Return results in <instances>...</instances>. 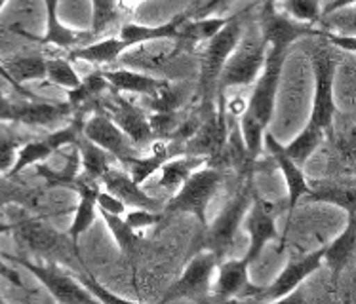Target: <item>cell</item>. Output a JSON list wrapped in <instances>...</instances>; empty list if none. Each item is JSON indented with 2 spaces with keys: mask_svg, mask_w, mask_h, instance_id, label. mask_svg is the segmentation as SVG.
<instances>
[{
  "mask_svg": "<svg viewBox=\"0 0 356 304\" xmlns=\"http://www.w3.org/2000/svg\"><path fill=\"white\" fill-rule=\"evenodd\" d=\"M267 50L269 46L263 40L261 31L257 29L252 33L244 31L240 42L231 51V56L227 58L225 65L219 73L218 86H216V92H219V99L223 97L227 87L254 84L255 78L261 73Z\"/></svg>",
  "mask_w": 356,
  "mask_h": 304,
  "instance_id": "obj_1",
  "label": "cell"
},
{
  "mask_svg": "<svg viewBox=\"0 0 356 304\" xmlns=\"http://www.w3.org/2000/svg\"><path fill=\"white\" fill-rule=\"evenodd\" d=\"M223 183V175L219 174L213 167H200L181 183V187L177 189L168 203L162 208L164 215H177V213H191L195 215L197 221L206 228L208 225V205L211 198Z\"/></svg>",
  "mask_w": 356,
  "mask_h": 304,
  "instance_id": "obj_2",
  "label": "cell"
},
{
  "mask_svg": "<svg viewBox=\"0 0 356 304\" xmlns=\"http://www.w3.org/2000/svg\"><path fill=\"white\" fill-rule=\"evenodd\" d=\"M254 192V183L250 177L242 183L238 192L227 202V205L216 217V221L208 223L204 228V249H210L211 253L218 257V261H223L227 253L231 251L234 238H236V230L244 221V215L248 213V208L252 203Z\"/></svg>",
  "mask_w": 356,
  "mask_h": 304,
  "instance_id": "obj_3",
  "label": "cell"
},
{
  "mask_svg": "<svg viewBox=\"0 0 356 304\" xmlns=\"http://www.w3.org/2000/svg\"><path fill=\"white\" fill-rule=\"evenodd\" d=\"M248 12H250V8L236 12L233 19L227 23L218 35H213L206 42L202 71H200V84H198V92L204 97H210L211 92H216L219 73L225 65L227 58L231 56V51L236 48V44L240 42V38L244 35V17H246Z\"/></svg>",
  "mask_w": 356,
  "mask_h": 304,
  "instance_id": "obj_4",
  "label": "cell"
},
{
  "mask_svg": "<svg viewBox=\"0 0 356 304\" xmlns=\"http://www.w3.org/2000/svg\"><path fill=\"white\" fill-rule=\"evenodd\" d=\"M286 53H288V48L269 46L261 73L255 78L254 92H252L250 103L246 105L248 112L257 118L265 128L269 126L270 118L275 115L278 84H280V76L284 73Z\"/></svg>",
  "mask_w": 356,
  "mask_h": 304,
  "instance_id": "obj_5",
  "label": "cell"
},
{
  "mask_svg": "<svg viewBox=\"0 0 356 304\" xmlns=\"http://www.w3.org/2000/svg\"><path fill=\"white\" fill-rule=\"evenodd\" d=\"M313 74H314V99L311 118L326 131L332 137L334 130V116H335V99H334V87H335V73H337V63L332 51L327 48H314L313 56Z\"/></svg>",
  "mask_w": 356,
  "mask_h": 304,
  "instance_id": "obj_6",
  "label": "cell"
},
{
  "mask_svg": "<svg viewBox=\"0 0 356 304\" xmlns=\"http://www.w3.org/2000/svg\"><path fill=\"white\" fill-rule=\"evenodd\" d=\"M218 257L202 249L189 261L181 276L168 287L162 303L170 301H204L211 291V276L218 268Z\"/></svg>",
  "mask_w": 356,
  "mask_h": 304,
  "instance_id": "obj_7",
  "label": "cell"
},
{
  "mask_svg": "<svg viewBox=\"0 0 356 304\" xmlns=\"http://www.w3.org/2000/svg\"><path fill=\"white\" fill-rule=\"evenodd\" d=\"M2 257L31 272L58 303H95L90 291L79 280H74L71 274L59 270L56 264H37V262H31L29 259L17 257V255H2Z\"/></svg>",
  "mask_w": 356,
  "mask_h": 304,
  "instance_id": "obj_8",
  "label": "cell"
},
{
  "mask_svg": "<svg viewBox=\"0 0 356 304\" xmlns=\"http://www.w3.org/2000/svg\"><path fill=\"white\" fill-rule=\"evenodd\" d=\"M82 118L76 116L73 122L59 128V130L51 131L50 135H46L44 139H27L15 154L14 166L8 169L6 177H15L25 169V167L33 166V164H40L44 160H48L54 152L61 151L63 146L74 145L76 139L82 135Z\"/></svg>",
  "mask_w": 356,
  "mask_h": 304,
  "instance_id": "obj_9",
  "label": "cell"
},
{
  "mask_svg": "<svg viewBox=\"0 0 356 304\" xmlns=\"http://www.w3.org/2000/svg\"><path fill=\"white\" fill-rule=\"evenodd\" d=\"M82 135L111 154L113 158H117L122 166H128L131 160L141 156L130 137L105 112H95L90 116L82 126Z\"/></svg>",
  "mask_w": 356,
  "mask_h": 304,
  "instance_id": "obj_10",
  "label": "cell"
},
{
  "mask_svg": "<svg viewBox=\"0 0 356 304\" xmlns=\"http://www.w3.org/2000/svg\"><path fill=\"white\" fill-rule=\"evenodd\" d=\"M250 213H248L246 221H244V228L248 232V251L244 255L250 264H254L259 257H261L265 246L273 242V239L280 238L277 230V213H275V205L267 202L265 198L254 192L252 203H250Z\"/></svg>",
  "mask_w": 356,
  "mask_h": 304,
  "instance_id": "obj_11",
  "label": "cell"
},
{
  "mask_svg": "<svg viewBox=\"0 0 356 304\" xmlns=\"http://www.w3.org/2000/svg\"><path fill=\"white\" fill-rule=\"evenodd\" d=\"M322 267V247L305 255L301 259H291L280 274L267 285L261 287L254 295V301L261 303H275V301H284L298 289L301 283L305 282L309 276H313L318 268Z\"/></svg>",
  "mask_w": 356,
  "mask_h": 304,
  "instance_id": "obj_12",
  "label": "cell"
},
{
  "mask_svg": "<svg viewBox=\"0 0 356 304\" xmlns=\"http://www.w3.org/2000/svg\"><path fill=\"white\" fill-rule=\"evenodd\" d=\"M259 31H261V37L267 42V46H282V48H290L291 44L298 42L301 38H324V31L316 29L314 25L296 22V19L282 14L278 8L261 10Z\"/></svg>",
  "mask_w": 356,
  "mask_h": 304,
  "instance_id": "obj_13",
  "label": "cell"
},
{
  "mask_svg": "<svg viewBox=\"0 0 356 304\" xmlns=\"http://www.w3.org/2000/svg\"><path fill=\"white\" fill-rule=\"evenodd\" d=\"M44 6H46V31H44L42 37H37L29 31L22 29L19 25L12 27L15 35L33 40L40 46H58V48H73V46H79L84 38L90 37V35H82L79 31L71 29L65 23H61V19H59V0H44Z\"/></svg>",
  "mask_w": 356,
  "mask_h": 304,
  "instance_id": "obj_14",
  "label": "cell"
},
{
  "mask_svg": "<svg viewBox=\"0 0 356 304\" xmlns=\"http://www.w3.org/2000/svg\"><path fill=\"white\" fill-rule=\"evenodd\" d=\"M12 225V223H10ZM12 230H17V238L23 239L35 253L42 257H54V259H63L65 253L69 255L65 238L51 230L50 226L42 225L37 219H22L12 225Z\"/></svg>",
  "mask_w": 356,
  "mask_h": 304,
  "instance_id": "obj_15",
  "label": "cell"
},
{
  "mask_svg": "<svg viewBox=\"0 0 356 304\" xmlns=\"http://www.w3.org/2000/svg\"><path fill=\"white\" fill-rule=\"evenodd\" d=\"M248 267L250 262L242 259H227L218 262L219 278L213 287V297L219 301H231V298H254V295L261 287L252 285L248 280Z\"/></svg>",
  "mask_w": 356,
  "mask_h": 304,
  "instance_id": "obj_16",
  "label": "cell"
},
{
  "mask_svg": "<svg viewBox=\"0 0 356 304\" xmlns=\"http://www.w3.org/2000/svg\"><path fill=\"white\" fill-rule=\"evenodd\" d=\"M263 145L267 146V151L270 152V156L277 162L278 169L282 171L284 181H286V187H288V210H290L291 213V211L296 210V205L299 203V200L311 192V185L307 181V177L305 174H303L301 166H298V164L288 156V152L284 151V145H280L270 133H265V135H263Z\"/></svg>",
  "mask_w": 356,
  "mask_h": 304,
  "instance_id": "obj_17",
  "label": "cell"
},
{
  "mask_svg": "<svg viewBox=\"0 0 356 304\" xmlns=\"http://www.w3.org/2000/svg\"><path fill=\"white\" fill-rule=\"evenodd\" d=\"M99 181L103 183V189L107 190L109 194L117 196L120 202L126 203V208L130 205V208H145V210L160 211L159 200H154L147 192H143L141 185L134 181L130 174H126V171L109 167L102 175Z\"/></svg>",
  "mask_w": 356,
  "mask_h": 304,
  "instance_id": "obj_18",
  "label": "cell"
},
{
  "mask_svg": "<svg viewBox=\"0 0 356 304\" xmlns=\"http://www.w3.org/2000/svg\"><path fill=\"white\" fill-rule=\"evenodd\" d=\"M347 217V226L343 228L341 234H337L332 244L322 247V264L330 268L335 283L343 270L355 259L356 251V215L350 213Z\"/></svg>",
  "mask_w": 356,
  "mask_h": 304,
  "instance_id": "obj_19",
  "label": "cell"
},
{
  "mask_svg": "<svg viewBox=\"0 0 356 304\" xmlns=\"http://www.w3.org/2000/svg\"><path fill=\"white\" fill-rule=\"evenodd\" d=\"M97 185L88 179H79L74 185V192L79 194V203L74 208V217L73 223L69 226V239L73 247L79 251V238L84 232L94 225L95 217H97V202H95V196H97Z\"/></svg>",
  "mask_w": 356,
  "mask_h": 304,
  "instance_id": "obj_20",
  "label": "cell"
},
{
  "mask_svg": "<svg viewBox=\"0 0 356 304\" xmlns=\"http://www.w3.org/2000/svg\"><path fill=\"white\" fill-rule=\"evenodd\" d=\"M187 19V14H179L172 22L162 23V25H139V23H126L120 33H118V42L122 46V50H130L131 46L138 44L153 42V40H164V38H174L179 40V27Z\"/></svg>",
  "mask_w": 356,
  "mask_h": 304,
  "instance_id": "obj_21",
  "label": "cell"
},
{
  "mask_svg": "<svg viewBox=\"0 0 356 304\" xmlns=\"http://www.w3.org/2000/svg\"><path fill=\"white\" fill-rule=\"evenodd\" d=\"M109 118L130 137L134 145H147L154 137L151 124H149V116L126 99L118 97Z\"/></svg>",
  "mask_w": 356,
  "mask_h": 304,
  "instance_id": "obj_22",
  "label": "cell"
},
{
  "mask_svg": "<svg viewBox=\"0 0 356 304\" xmlns=\"http://www.w3.org/2000/svg\"><path fill=\"white\" fill-rule=\"evenodd\" d=\"M219 116L211 118L204 124L202 128L193 133V141L187 145L185 154H197V156H208V154H218L223 151L227 139V118H225V105L221 101L219 105Z\"/></svg>",
  "mask_w": 356,
  "mask_h": 304,
  "instance_id": "obj_23",
  "label": "cell"
},
{
  "mask_svg": "<svg viewBox=\"0 0 356 304\" xmlns=\"http://www.w3.org/2000/svg\"><path fill=\"white\" fill-rule=\"evenodd\" d=\"M73 112L69 103H51L48 99L42 101H22L19 103V115L17 122L29 128H46L54 122H59Z\"/></svg>",
  "mask_w": 356,
  "mask_h": 304,
  "instance_id": "obj_24",
  "label": "cell"
},
{
  "mask_svg": "<svg viewBox=\"0 0 356 304\" xmlns=\"http://www.w3.org/2000/svg\"><path fill=\"white\" fill-rule=\"evenodd\" d=\"M311 192L305 196L309 202L332 203L335 208L347 211V215L355 213L356 189L353 183L337 181H309Z\"/></svg>",
  "mask_w": 356,
  "mask_h": 304,
  "instance_id": "obj_25",
  "label": "cell"
},
{
  "mask_svg": "<svg viewBox=\"0 0 356 304\" xmlns=\"http://www.w3.org/2000/svg\"><path fill=\"white\" fill-rule=\"evenodd\" d=\"M103 76L107 78L111 87L126 94H138L154 97L162 87L168 86L166 80L154 78L149 74L136 73V71H126V69H117V71H103Z\"/></svg>",
  "mask_w": 356,
  "mask_h": 304,
  "instance_id": "obj_26",
  "label": "cell"
},
{
  "mask_svg": "<svg viewBox=\"0 0 356 304\" xmlns=\"http://www.w3.org/2000/svg\"><path fill=\"white\" fill-rule=\"evenodd\" d=\"M208 164V156H197V154H175L172 158H168L160 166L159 187L166 190H177L181 187V183L189 177L193 171H197L200 167Z\"/></svg>",
  "mask_w": 356,
  "mask_h": 304,
  "instance_id": "obj_27",
  "label": "cell"
},
{
  "mask_svg": "<svg viewBox=\"0 0 356 304\" xmlns=\"http://www.w3.org/2000/svg\"><path fill=\"white\" fill-rule=\"evenodd\" d=\"M74 146L79 149L80 167L84 171V179H88V181L102 179V175L111 167V154H107L103 149H99V146L92 143L84 135H80L76 139Z\"/></svg>",
  "mask_w": 356,
  "mask_h": 304,
  "instance_id": "obj_28",
  "label": "cell"
},
{
  "mask_svg": "<svg viewBox=\"0 0 356 304\" xmlns=\"http://www.w3.org/2000/svg\"><path fill=\"white\" fill-rule=\"evenodd\" d=\"M231 19H233V15H229V17H219V15H216V17H193V19L189 17L179 27V40L189 44L208 42Z\"/></svg>",
  "mask_w": 356,
  "mask_h": 304,
  "instance_id": "obj_29",
  "label": "cell"
},
{
  "mask_svg": "<svg viewBox=\"0 0 356 304\" xmlns=\"http://www.w3.org/2000/svg\"><path fill=\"white\" fill-rule=\"evenodd\" d=\"M324 135H326V131L322 130L316 122L309 120L298 137L293 139L290 145L284 146V151L288 152V156H290L298 166H303L307 160L313 156L314 151L320 146V143L324 141Z\"/></svg>",
  "mask_w": 356,
  "mask_h": 304,
  "instance_id": "obj_30",
  "label": "cell"
},
{
  "mask_svg": "<svg viewBox=\"0 0 356 304\" xmlns=\"http://www.w3.org/2000/svg\"><path fill=\"white\" fill-rule=\"evenodd\" d=\"M2 65L6 67L10 76L17 84L33 82V80L46 78V59L38 56H19V58H8L2 61Z\"/></svg>",
  "mask_w": 356,
  "mask_h": 304,
  "instance_id": "obj_31",
  "label": "cell"
},
{
  "mask_svg": "<svg viewBox=\"0 0 356 304\" xmlns=\"http://www.w3.org/2000/svg\"><path fill=\"white\" fill-rule=\"evenodd\" d=\"M168 158H172V151H170L164 143H154L153 152H151L149 156H138V158L131 160L126 167H130L131 179L138 183V185H141V183H145L149 177H153Z\"/></svg>",
  "mask_w": 356,
  "mask_h": 304,
  "instance_id": "obj_32",
  "label": "cell"
},
{
  "mask_svg": "<svg viewBox=\"0 0 356 304\" xmlns=\"http://www.w3.org/2000/svg\"><path fill=\"white\" fill-rule=\"evenodd\" d=\"M109 86L107 78L103 76V71L88 74L86 78H80V84L73 90H67V103L73 110H79L84 107L88 101H92L94 97L105 92Z\"/></svg>",
  "mask_w": 356,
  "mask_h": 304,
  "instance_id": "obj_33",
  "label": "cell"
},
{
  "mask_svg": "<svg viewBox=\"0 0 356 304\" xmlns=\"http://www.w3.org/2000/svg\"><path fill=\"white\" fill-rule=\"evenodd\" d=\"M240 139H242V145L248 154L250 164H254L257 156L263 152V135H265V126H263L257 118L250 115L248 110H244L240 115Z\"/></svg>",
  "mask_w": 356,
  "mask_h": 304,
  "instance_id": "obj_34",
  "label": "cell"
},
{
  "mask_svg": "<svg viewBox=\"0 0 356 304\" xmlns=\"http://www.w3.org/2000/svg\"><path fill=\"white\" fill-rule=\"evenodd\" d=\"M277 8H280V12L291 19L307 25H316L322 19L320 0H280Z\"/></svg>",
  "mask_w": 356,
  "mask_h": 304,
  "instance_id": "obj_35",
  "label": "cell"
},
{
  "mask_svg": "<svg viewBox=\"0 0 356 304\" xmlns=\"http://www.w3.org/2000/svg\"><path fill=\"white\" fill-rule=\"evenodd\" d=\"M99 215H102L103 221H105V225H107V228L111 230V234L117 239L120 251H122L124 255L134 253L136 247H138L139 238L138 234H136V230L130 228V225L124 221L122 215H111V213H103V211H99Z\"/></svg>",
  "mask_w": 356,
  "mask_h": 304,
  "instance_id": "obj_36",
  "label": "cell"
},
{
  "mask_svg": "<svg viewBox=\"0 0 356 304\" xmlns=\"http://www.w3.org/2000/svg\"><path fill=\"white\" fill-rule=\"evenodd\" d=\"M46 80H50L51 84L65 87V90H73L80 84V76L71 65V61L61 58L46 61Z\"/></svg>",
  "mask_w": 356,
  "mask_h": 304,
  "instance_id": "obj_37",
  "label": "cell"
},
{
  "mask_svg": "<svg viewBox=\"0 0 356 304\" xmlns=\"http://www.w3.org/2000/svg\"><path fill=\"white\" fill-rule=\"evenodd\" d=\"M27 135H19L14 130H8L0 126V174H8V169L14 166L17 149L27 141Z\"/></svg>",
  "mask_w": 356,
  "mask_h": 304,
  "instance_id": "obj_38",
  "label": "cell"
},
{
  "mask_svg": "<svg viewBox=\"0 0 356 304\" xmlns=\"http://www.w3.org/2000/svg\"><path fill=\"white\" fill-rule=\"evenodd\" d=\"M117 19V0H92V35H99Z\"/></svg>",
  "mask_w": 356,
  "mask_h": 304,
  "instance_id": "obj_39",
  "label": "cell"
},
{
  "mask_svg": "<svg viewBox=\"0 0 356 304\" xmlns=\"http://www.w3.org/2000/svg\"><path fill=\"white\" fill-rule=\"evenodd\" d=\"M164 219V213L153 210H145V208H134L131 211L126 213L124 221L130 225V228L138 232L141 228H151V226H156Z\"/></svg>",
  "mask_w": 356,
  "mask_h": 304,
  "instance_id": "obj_40",
  "label": "cell"
},
{
  "mask_svg": "<svg viewBox=\"0 0 356 304\" xmlns=\"http://www.w3.org/2000/svg\"><path fill=\"white\" fill-rule=\"evenodd\" d=\"M82 285L86 287L88 291H90V295L94 297L95 303H105V304H113V303H117V304H131V301H128V298H124V297H118V295H115V293H111L105 285H102V283L97 282L95 278H84L82 280Z\"/></svg>",
  "mask_w": 356,
  "mask_h": 304,
  "instance_id": "obj_41",
  "label": "cell"
},
{
  "mask_svg": "<svg viewBox=\"0 0 356 304\" xmlns=\"http://www.w3.org/2000/svg\"><path fill=\"white\" fill-rule=\"evenodd\" d=\"M95 202H97V210L103 211V213H111V215H124L126 213V203L120 202L117 196L109 194L107 190L97 189Z\"/></svg>",
  "mask_w": 356,
  "mask_h": 304,
  "instance_id": "obj_42",
  "label": "cell"
},
{
  "mask_svg": "<svg viewBox=\"0 0 356 304\" xmlns=\"http://www.w3.org/2000/svg\"><path fill=\"white\" fill-rule=\"evenodd\" d=\"M149 124H151V130L153 135H168L175 130V115L172 112H154L153 116H149Z\"/></svg>",
  "mask_w": 356,
  "mask_h": 304,
  "instance_id": "obj_43",
  "label": "cell"
},
{
  "mask_svg": "<svg viewBox=\"0 0 356 304\" xmlns=\"http://www.w3.org/2000/svg\"><path fill=\"white\" fill-rule=\"evenodd\" d=\"M8 232H12V225H10V223H6V221H0V234H8ZM0 276H2L6 282L12 283V285H15V287L23 289L22 276L17 274L14 268L8 267L2 257H0Z\"/></svg>",
  "mask_w": 356,
  "mask_h": 304,
  "instance_id": "obj_44",
  "label": "cell"
},
{
  "mask_svg": "<svg viewBox=\"0 0 356 304\" xmlns=\"http://www.w3.org/2000/svg\"><path fill=\"white\" fill-rule=\"evenodd\" d=\"M324 38L332 46H337V48L349 51V53H355L356 51L355 35H343V33H335V31H324Z\"/></svg>",
  "mask_w": 356,
  "mask_h": 304,
  "instance_id": "obj_45",
  "label": "cell"
},
{
  "mask_svg": "<svg viewBox=\"0 0 356 304\" xmlns=\"http://www.w3.org/2000/svg\"><path fill=\"white\" fill-rule=\"evenodd\" d=\"M19 115V103L10 101L8 97L0 94V122H17Z\"/></svg>",
  "mask_w": 356,
  "mask_h": 304,
  "instance_id": "obj_46",
  "label": "cell"
},
{
  "mask_svg": "<svg viewBox=\"0 0 356 304\" xmlns=\"http://www.w3.org/2000/svg\"><path fill=\"white\" fill-rule=\"evenodd\" d=\"M0 78L6 80L8 84L14 87L17 94H22V97H25V99H29V101H42V97H40V95L33 94L31 90H27V87L22 86V84H17V82L10 76V73L6 71V67L2 65V61H0Z\"/></svg>",
  "mask_w": 356,
  "mask_h": 304,
  "instance_id": "obj_47",
  "label": "cell"
},
{
  "mask_svg": "<svg viewBox=\"0 0 356 304\" xmlns=\"http://www.w3.org/2000/svg\"><path fill=\"white\" fill-rule=\"evenodd\" d=\"M229 2H231V0H208V4L200 8L197 14H195V17H208V15L213 14V12H218V10H221L223 6H227Z\"/></svg>",
  "mask_w": 356,
  "mask_h": 304,
  "instance_id": "obj_48",
  "label": "cell"
},
{
  "mask_svg": "<svg viewBox=\"0 0 356 304\" xmlns=\"http://www.w3.org/2000/svg\"><path fill=\"white\" fill-rule=\"evenodd\" d=\"M355 6V0H332V2H327L326 6L320 10V14L322 15H332L337 10H343V8H350Z\"/></svg>",
  "mask_w": 356,
  "mask_h": 304,
  "instance_id": "obj_49",
  "label": "cell"
},
{
  "mask_svg": "<svg viewBox=\"0 0 356 304\" xmlns=\"http://www.w3.org/2000/svg\"><path fill=\"white\" fill-rule=\"evenodd\" d=\"M17 192H15L8 183H4L2 179H0V203H8V202H22L19 198H17Z\"/></svg>",
  "mask_w": 356,
  "mask_h": 304,
  "instance_id": "obj_50",
  "label": "cell"
},
{
  "mask_svg": "<svg viewBox=\"0 0 356 304\" xmlns=\"http://www.w3.org/2000/svg\"><path fill=\"white\" fill-rule=\"evenodd\" d=\"M244 110H246V105H244V101H242L240 97H236V99H233V101L229 103V112L233 116H240Z\"/></svg>",
  "mask_w": 356,
  "mask_h": 304,
  "instance_id": "obj_51",
  "label": "cell"
},
{
  "mask_svg": "<svg viewBox=\"0 0 356 304\" xmlns=\"http://www.w3.org/2000/svg\"><path fill=\"white\" fill-rule=\"evenodd\" d=\"M278 2H280V0H259L261 10H273V8H277Z\"/></svg>",
  "mask_w": 356,
  "mask_h": 304,
  "instance_id": "obj_52",
  "label": "cell"
},
{
  "mask_svg": "<svg viewBox=\"0 0 356 304\" xmlns=\"http://www.w3.org/2000/svg\"><path fill=\"white\" fill-rule=\"evenodd\" d=\"M8 2H10V0H0V12H2V8L6 6Z\"/></svg>",
  "mask_w": 356,
  "mask_h": 304,
  "instance_id": "obj_53",
  "label": "cell"
},
{
  "mask_svg": "<svg viewBox=\"0 0 356 304\" xmlns=\"http://www.w3.org/2000/svg\"><path fill=\"white\" fill-rule=\"evenodd\" d=\"M0 303H2V297H0Z\"/></svg>",
  "mask_w": 356,
  "mask_h": 304,
  "instance_id": "obj_54",
  "label": "cell"
}]
</instances>
